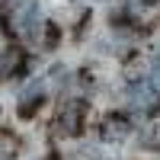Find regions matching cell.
Here are the masks:
<instances>
[{"label": "cell", "mask_w": 160, "mask_h": 160, "mask_svg": "<svg viewBox=\"0 0 160 160\" xmlns=\"http://www.w3.org/2000/svg\"><path fill=\"white\" fill-rule=\"evenodd\" d=\"M80 122H83V102H80V99L64 102V109L58 115V131H61V135H77Z\"/></svg>", "instance_id": "obj_1"}, {"label": "cell", "mask_w": 160, "mask_h": 160, "mask_svg": "<svg viewBox=\"0 0 160 160\" xmlns=\"http://www.w3.org/2000/svg\"><path fill=\"white\" fill-rule=\"evenodd\" d=\"M13 29H16L19 35L32 38L35 29H38V7L32 3V0H26V3L16 10V16H13Z\"/></svg>", "instance_id": "obj_2"}, {"label": "cell", "mask_w": 160, "mask_h": 160, "mask_svg": "<svg viewBox=\"0 0 160 160\" xmlns=\"http://www.w3.org/2000/svg\"><path fill=\"white\" fill-rule=\"evenodd\" d=\"M128 102L135 106L138 112H151L154 102H157V90L151 83H141V80H135V83L128 87Z\"/></svg>", "instance_id": "obj_3"}, {"label": "cell", "mask_w": 160, "mask_h": 160, "mask_svg": "<svg viewBox=\"0 0 160 160\" xmlns=\"http://www.w3.org/2000/svg\"><path fill=\"white\" fill-rule=\"evenodd\" d=\"M42 99H45V83L35 80V83H29L22 90V96H19V115H32L38 106H42Z\"/></svg>", "instance_id": "obj_4"}, {"label": "cell", "mask_w": 160, "mask_h": 160, "mask_svg": "<svg viewBox=\"0 0 160 160\" xmlns=\"http://www.w3.org/2000/svg\"><path fill=\"white\" fill-rule=\"evenodd\" d=\"M131 135V122L128 118H122V115H109L102 122V138L106 141H125Z\"/></svg>", "instance_id": "obj_5"}, {"label": "cell", "mask_w": 160, "mask_h": 160, "mask_svg": "<svg viewBox=\"0 0 160 160\" xmlns=\"http://www.w3.org/2000/svg\"><path fill=\"white\" fill-rule=\"evenodd\" d=\"M22 68V51L19 48H7L3 58H0V77H13Z\"/></svg>", "instance_id": "obj_6"}, {"label": "cell", "mask_w": 160, "mask_h": 160, "mask_svg": "<svg viewBox=\"0 0 160 160\" xmlns=\"http://www.w3.org/2000/svg\"><path fill=\"white\" fill-rule=\"evenodd\" d=\"M16 154V141L13 138H0V160H10Z\"/></svg>", "instance_id": "obj_7"}, {"label": "cell", "mask_w": 160, "mask_h": 160, "mask_svg": "<svg viewBox=\"0 0 160 160\" xmlns=\"http://www.w3.org/2000/svg\"><path fill=\"white\" fill-rule=\"evenodd\" d=\"M151 87L160 93V55L154 58V64H151Z\"/></svg>", "instance_id": "obj_8"}]
</instances>
